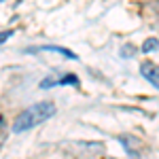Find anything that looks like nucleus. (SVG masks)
<instances>
[{
  "instance_id": "f257e3e1",
  "label": "nucleus",
  "mask_w": 159,
  "mask_h": 159,
  "mask_svg": "<svg viewBox=\"0 0 159 159\" xmlns=\"http://www.w3.org/2000/svg\"><path fill=\"white\" fill-rule=\"evenodd\" d=\"M55 115V106L51 104V102H38L34 106H30V108H25L17 119L13 123V132H25V129H32V127H36L40 123H45L47 119H51Z\"/></svg>"
},
{
  "instance_id": "f03ea898",
  "label": "nucleus",
  "mask_w": 159,
  "mask_h": 159,
  "mask_svg": "<svg viewBox=\"0 0 159 159\" xmlns=\"http://www.w3.org/2000/svg\"><path fill=\"white\" fill-rule=\"evenodd\" d=\"M140 72H142V76L147 79L148 83H153V85L159 89V66H157V64H153V61H144V64L140 66Z\"/></svg>"
},
{
  "instance_id": "7ed1b4c3",
  "label": "nucleus",
  "mask_w": 159,
  "mask_h": 159,
  "mask_svg": "<svg viewBox=\"0 0 159 159\" xmlns=\"http://www.w3.org/2000/svg\"><path fill=\"white\" fill-rule=\"evenodd\" d=\"M40 51H55V53H60V55H66L68 60H76V55H74L72 51L61 49V47H40Z\"/></svg>"
},
{
  "instance_id": "20e7f679",
  "label": "nucleus",
  "mask_w": 159,
  "mask_h": 159,
  "mask_svg": "<svg viewBox=\"0 0 159 159\" xmlns=\"http://www.w3.org/2000/svg\"><path fill=\"white\" fill-rule=\"evenodd\" d=\"M157 47H159V40H157V38H148L147 43L142 45V51H144V53H148V51L157 49Z\"/></svg>"
}]
</instances>
